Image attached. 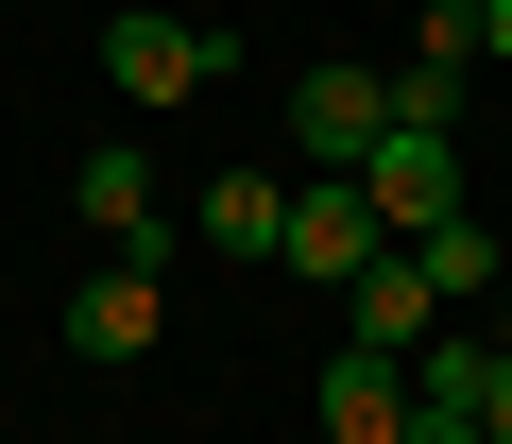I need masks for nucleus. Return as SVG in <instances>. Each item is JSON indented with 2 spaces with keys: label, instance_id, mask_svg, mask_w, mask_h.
<instances>
[{
  "label": "nucleus",
  "instance_id": "8",
  "mask_svg": "<svg viewBox=\"0 0 512 444\" xmlns=\"http://www.w3.org/2000/svg\"><path fill=\"white\" fill-rule=\"evenodd\" d=\"M154 342H171V291L154 274H86L69 291V359H154Z\"/></svg>",
  "mask_w": 512,
  "mask_h": 444
},
{
  "label": "nucleus",
  "instance_id": "4",
  "mask_svg": "<svg viewBox=\"0 0 512 444\" xmlns=\"http://www.w3.org/2000/svg\"><path fill=\"white\" fill-rule=\"evenodd\" d=\"M359 205L393 222V240H410V222H444V205H461V137H444V120H376V154H359Z\"/></svg>",
  "mask_w": 512,
  "mask_h": 444
},
{
  "label": "nucleus",
  "instance_id": "10",
  "mask_svg": "<svg viewBox=\"0 0 512 444\" xmlns=\"http://www.w3.org/2000/svg\"><path fill=\"white\" fill-rule=\"evenodd\" d=\"M410 257H427V291H444V308H495V291H512V257H495V222H478V205L410 222Z\"/></svg>",
  "mask_w": 512,
  "mask_h": 444
},
{
  "label": "nucleus",
  "instance_id": "3",
  "mask_svg": "<svg viewBox=\"0 0 512 444\" xmlns=\"http://www.w3.org/2000/svg\"><path fill=\"white\" fill-rule=\"evenodd\" d=\"M359 257H393V222L359 205V171H291V240H274V274H308V291H342Z\"/></svg>",
  "mask_w": 512,
  "mask_h": 444
},
{
  "label": "nucleus",
  "instance_id": "1",
  "mask_svg": "<svg viewBox=\"0 0 512 444\" xmlns=\"http://www.w3.org/2000/svg\"><path fill=\"white\" fill-rule=\"evenodd\" d=\"M103 86L205 103V86H239V35H222V18H103Z\"/></svg>",
  "mask_w": 512,
  "mask_h": 444
},
{
  "label": "nucleus",
  "instance_id": "6",
  "mask_svg": "<svg viewBox=\"0 0 512 444\" xmlns=\"http://www.w3.org/2000/svg\"><path fill=\"white\" fill-rule=\"evenodd\" d=\"M376 120H393V86H376V69H291V154H308V171H359V154H376Z\"/></svg>",
  "mask_w": 512,
  "mask_h": 444
},
{
  "label": "nucleus",
  "instance_id": "11",
  "mask_svg": "<svg viewBox=\"0 0 512 444\" xmlns=\"http://www.w3.org/2000/svg\"><path fill=\"white\" fill-rule=\"evenodd\" d=\"M478 444H512V342H495V376H478Z\"/></svg>",
  "mask_w": 512,
  "mask_h": 444
},
{
  "label": "nucleus",
  "instance_id": "9",
  "mask_svg": "<svg viewBox=\"0 0 512 444\" xmlns=\"http://www.w3.org/2000/svg\"><path fill=\"white\" fill-rule=\"evenodd\" d=\"M188 240H222V257L274 274V240H291V171H222V188L188 205Z\"/></svg>",
  "mask_w": 512,
  "mask_h": 444
},
{
  "label": "nucleus",
  "instance_id": "13",
  "mask_svg": "<svg viewBox=\"0 0 512 444\" xmlns=\"http://www.w3.org/2000/svg\"><path fill=\"white\" fill-rule=\"evenodd\" d=\"M478 325H495V342H512V291H495V308H478Z\"/></svg>",
  "mask_w": 512,
  "mask_h": 444
},
{
  "label": "nucleus",
  "instance_id": "2",
  "mask_svg": "<svg viewBox=\"0 0 512 444\" xmlns=\"http://www.w3.org/2000/svg\"><path fill=\"white\" fill-rule=\"evenodd\" d=\"M69 222H103V257H120V274H171V240H188V205H171V188H154L120 137L69 171Z\"/></svg>",
  "mask_w": 512,
  "mask_h": 444
},
{
  "label": "nucleus",
  "instance_id": "7",
  "mask_svg": "<svg viewBox=\"0 0 512 444\" xmlns=\"http://www.w3.org/2000/svg\"><path fill=\"white\" fill-rule=\"evenodd\" d=\"M308 427H325V444H410V359H359V342H342V359L308 376Z\"/></svg>",
  "mask_w": 512,
  "mask_h": 444
},
{
  "label": "nucleus",
  "instance_id": "12",
  "mask_svg": "<svg viewBox=\"0 0 512 444\" xmlns=\"http://www.w3.org/2000/svg\"><path fill=\"white\" fill-rule=\"evenodd\" d=\"M478 69H512V0H478Z\"/></svg>",
  "mask_w": 512,
  "mask_h": 444
},
{
  "label": "nucleus",
  "instance_id": "5",
  "mask_svg": "<svg viewBox=\"0 0 512 444\" xmlns=\"http://www.w3.org/2000/svg\"><path fill=\"white\" fill-rule=\"evenodd\" d=\"M427 325H461V308H444V291H427V257H410V240H393V257H359V274H342V342H359V359H410V342H427Z\"/></svg>",
  "mask_w": 512,
  "mask_h": 444
}]
</instances>
